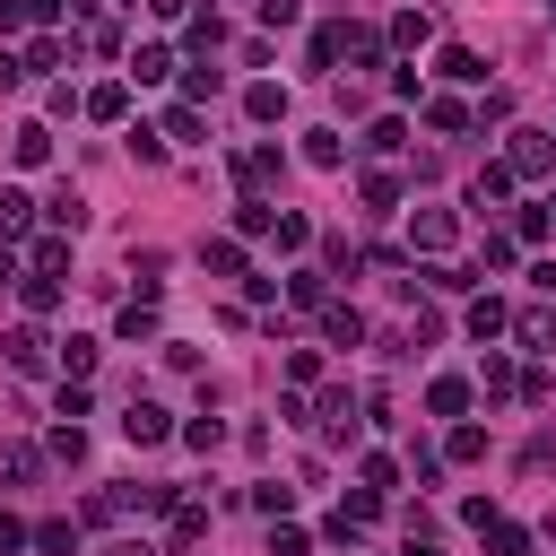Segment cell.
I'll use <instances>...</instances> for the list:
<instances>
[{
  "label": "cell",
  "instance_id": "6da1fadb",
  "mask_svg": "<svg viewBox=\"0 0 556 556\" xmlns=\"http://www.w3.org/2000/svg\"><path fill=\"white\" fill-rule=\"evenodd\" d=\"M313 426H321L330 443H356V434H365V417H356V391H348V382H330V391L313 400Z\"/></svg>",
  "mask_w": 556,
  "mask_h": 556
},
{
  "label": "cell",
  "instance_id": "7a4b0ae2",
  "mask_svg": "<svg viewBox=\"0 0 556 556\" xmlns=\"http://www.w3.org/2000/svg\"><path fill=\"white\" fill-rule=\"evenodd\" d=\"M452 235H460V226H452V208H417V217H408V252H426V261H443V252H452Z\"/></svg>",
  "mask_w": 556,
  "mask_h": 556
},
{
  "label": "cell",
  "instance_id": "3957f363",
  "mask_svg": "<svg viewBox=\"0 0 556 556\" xmlns=\"http://www.w3.org/2000/svg\"><path fill=\"white\" fill-rule=\"evenodd\" d=\"M122 434H130V443H139V452H156V443H165V434H174V417H165V408H156V400H130V408H122Z\"/></svg>",
  "mask_w": 556,
  "mask_h": 556
},
{
  "label": "cell",
  "instance_id": "277c9868",
  "mask_svg": "<svg viewBox=\"0 0 556 556\" xmlns=\"http://www.w3.org/2000/svg\"><path fill=\"white\" fill-rule=\"evenodd\" d=\"M513 174H547L556 165V130H513V156H504Z\"/></svg>",
  "mask_w": 556,
  "mask_h": 556
},
{
  "label": "cell",
  "instance_id": "5b68a950",
  "mask_svg": "<svg viewBox=\"0 0 556 556\" xmlns=\"http://www.w3.org/2000/svg\"><path fill=\"white\" fill-rule=\"evenodd\" d=\"M0 348H9V365H17V374H43V365H52V339H43L35 321H17V330H9Z\"/></svg>",
  "mask_w": 556,
  "mask_h": 556
},
{
  "label": "cell",
  "instance_id": "8992f818",
  "mask_svg": "<svg viewBox=\"0 0 556 556\" xmlns=\"http://www.w3.org/2000/svg\"><path fill=\"white\" fill-rule=\"evenodd\" d=\"M460 330H469L478 348H486V339H504V330H513V313H504V295H478V304L460 313Z\"/></svg>",
  "mask_w": 556,
  "mask_h": 556
},
{
  "label": "cell",
  "instance_id": "52a82bcc",
  "mask_svg": "<svg viewBox=\"0 0 556 556\" xmlns=\"http://www.w3.org/2000/svg\"><path fill=\"white\" fill-rule=\"evenodd\" d=\"M78 113H87V122H122V113H130V78H104L96 96H78Z\"/></svg>",
  "mask_w": 556,
  "mask_h": 556
},
{
  "label": "cell",
  "instance_id": "ba28073f",
  "mask_svg": "<svg viewBox=\"0 0 556 556\" xmlns=\"http://www.w3.org/2000/svg\"><path fill=\"white\" fill-rule=\"evenodd\" d=\"M434 70H443L452 87H478V78H486V61H478L469 43H443V52H434Z\"/></svg>",
  "mask_w": 556,
  "mask_h": 556
},
{
  "label": "cell",
  "instance_id": "9c48e42d",
  "mask_svg": "<svg viewBox=\"0 0 556 556\" xmlns=\"http://www.w3.org/2000/svg\"><path fill=\"white\" fill-rule=\"evenodd\" d=\"M243 113H252V122H287V87H278V78H252V87H243Z\"/></svg>",
  "mask_w": 556,
  "mask_h": 556
},
{
  "label": "cell",
  "instance_id": "30bf717a",
  "mask_svg": "<svg viewBox=\"0 0 556 556\" xmlns=\"http://www.w3.org/2000/svg\"><path fill=\"white\" fill-rule=\"evenodd\" d=\"M200 269H208V278H243V243H235V235H208V243H200Z\"/></svg>",
  "mask_w": 556,
  "mask_h": 556
},
{
  "label": "cell",
  "instance_id": "8fae6325",
  "mask_svg": "<svg viewBox=\"0 0 556 556\" xmlns=\"http://www.w3.org/2000/svg\"><path fill=\"white\" fill-rule=\"evenodd\" d=\"M321 339H330V348H356V339H365V313H356V304H321Z\"/></svg>",
  "mask_w": 556,
  "mask_h": 556
},
{
  "label": "cell",
  "instance_id": "7c38bea8",
  "mask_svg": "<svg viewBox=\"0 0 556 556\" xmlns=\"http://www.w3.org/2000/svg\"><path fill=\"white\" fill-rule=\"evenodd\" d=\"M460 408H469V382L460 374H434L426 382V417H460Z\"/></svg>",
  "mask_w": 556,
  "mask_h": 556
},
{
  "label": "cell",
  "instance_id": "4fadbf2b",
  "mask_svg": "<svg viewBox=\"0 0 556 556\" xmlns=\"http://www.w3.org/2000/svg\"><path fill=\"white\" fill-rule=\"evenodd\" d=\"M391 43H400V52L434 43V9H400V17H391Z\"/></svg>",
  "mask_w": 556,
  "mask_h": 556
},
{
  "label": "cell",
  "instance_id": "5bb4252c",
  "mask_svg": "<svg viewBox=\"0 0 556 556\" xmlns=\"http://www.w3.org/2000/svg\"><path fill=\"white\" fill-rule=\"evenodd\" d=\"M339 61L374 70V61H382V35H374V26H339Z\"/></svg>",
  "mask_w": 556,
  "mask_h": 556
},
{
  "label": "cell",
  "instance_id": "9a60e30c",
  "mask_svg": "<svg viewBox=\"0 0 556 556\" xmlns=\"http://www.w3.org/2000/svg\"><path fill=\"white\" fill-rule=\"evenodd\" d=\"M122 78H139V87H156V78H174V52H165V43H139Z\"/></svg>",
  "mask_w": 556,
  "mask_h": 556
},
{
  "label": "cell",
  "instance_id": "2e32d148",
  "mask_svg": "<svg viewBox=\"0 0 556 556\" xmlns=\"http://www.w3.org/2000/svg\"><path fill=\"white\" fill-rule=\"evenodd\" d=\"M43 217H52V235H78V226H87V200H78V191L61 182V191L43 200Z\"/></svg>",
  "mask_w": 556,
  "mask_h": 556
},
{
  "label": "cell",
  "instance_id": "e0dca14e",
  "mask_svg": "<svg viewBox=\"0 0 556 556\" xmlns=\"http://www.w3.org/2000/svg\"><path fill=\"white\" fill-rule=\"evenodd\" d=\"M287 304H295V313H321V304H330V278H321V269H295V278H287Z\"/></svg>",
  "mask_w": 556,
  "mask_h": 556
},
{
  "label": "cell",
  "instance_id": "ac0fdd59",
  "mask_svg": "<svg viewBox=\"0 0 556 556\" xmlns=\"http://www.w3.org/2000/svg\"><path fill=\"white\" fill-rule=\"evenodd\" d=\"M200 539H208V504L174 495V547H200Z\"/></svg>",
  "mask_w": 556,
  "mask_h": 556
},
{
  "label": "cell",
  "instance_id": "d6986e66",
  "mask_svg": "<svg viewBox=\"0 0 556 556\" xmlns=\"http://www.w3.org/2000/svg\"><path fill=\"white\" fill-rule=\"evenodd\" d=\"M26 226H35V200L26 191H0V243H26Z\"/></svg>",
  "mask_w": 556,
  "mask_h": 556
},
{
  "label": "cell",
  "instance_id": "ffe728a7",
  "mask_svg": "<svg viewBox=\"0 0 556 556\" xmlns=\"http://www.w3.org/2000/svg\"><path fill=\"white\" fill-rule=\"evenodd\" d=\"M400 139H408V122H400V113H382V122H365V139H356V148H365V156H391Z\"/></svg>",
  "mask_w": 556,
  "mask_h": 556
},
{
  "label": "cell",
  "instance_id": "44dd1931",
  "mask_svg": "<svg viewBox=\"0 0 556 556\" xmlns=\"http://www.w3.org/2000/svg\"><path fill=\"white\" fill-rule=\"evenodd\" d=\"M9 148H17V165H43V156H52V122H17Z\"/></svg>",
  "mask_w": 556,
  "mask_h": 556
},
{
  "label": "cell",
  "instance_id": "7402d4cb",
  "mask_svg": "<svg viewBox=\"0 0 556 556\" xmlns=\"http://www.w3.org/2000/svg\"><path fill=\"white\" fill-rule=\"evenodd\" d=\"M304 165H321V174H339V165H348V148H339V130H304Z\"/></svg>",
  "mask_w": 556,
  "mask_h": 556
},
{
  "label": "cell",
  "instance_id": "603a6c76",
  "mask_svg": "<svg viewBox=\"0 0 556 556\" xmlns=\"http://www.w3.org/2000/svg\"><path fill=\"white\" fill-rule=\"evenodd\" d=\"M513 182H521L513 165H478V182H469V200H478V208H495V200H504Z\"/></svg>",
  "mask_w": 556,
  "mask_h": 556
},
{
  "label": "cell",
  "instance_id": "cb8c5ba5",
  "mask_svg": "<svg viewBox=\"0 0 556 556\" xmlns=\"http://www.w3.org/2000/svg\"><path fill=\"white\" fill-rule=\"evenodd\" d=\"M269 226H278V200L243 191V208H235V235H269Z\"/></svg>",
  "mask_w": 556,
  "mask_h": 556
},
{
  "label": "cell",
  "instance_id": "d4e9b609",
  "mask_svg": "<svg viewBox=\"0 0 556 556\" xmlns=\"http://www.w3.org/2000/svg\"><path fill=\"white\" fill-rule=\"evenodd\" d=\"M26 269L61 278V269H70V235H43V243H26Z\"/></svg>",
  "mask_w": 556,
  "mask_h": 556
},
{
  "label": "cell",
  "instance_id": "484cf974",
  "mask_svg": "<svg viewBox=\"0 0 556 556\" xmlns=\"http://www.w3.org/2000/svg\"><path fill=\"white\" fill-rule=\"evenodd\" d=\"M356 269H365V252H356L348 235H330V243H321V278H356Z\"/></svg>",
  "mask_w": 556,
  "mask_h": 556
},
{
  "label": "cell",
  "instance_id": "4316f807",
  "mask_svg": "<svg viewBox=\"0 0 556 556\" xmlns=\"http://www.w3.org/2000/svg\"><path fill=\"white\" fill-rule=\"evenodd\" d=\"M113 330H122V339H156V304H148V295H130V304L113 313Z\"/></svg>",
  "mask_w": 556,
  "mask_h": 556
},
{
  "label": "cell",
  "instance_id": "83f0119b",
  "mask_svg": "<svg viewBox=\"0 0 556 556\" xmlns=\"http://www.w3.org/2000/svg\"><path fill=\"white\" fill-rule=\"evenodd\" d=\"M443 452H452V460H486V426H469V417H452V434H443Z\"/></svg>",
  "mask_w": 556,
  "mask_h": 556
},
{
  "label": "cell",
  "instance_id": "f1b7e54d",
  "mask_svg": "<svg viewBox=\"0 0 556 556\" xmlns=\"http://www.w3.org/2000/svg\"><path fill=\"white\" fill-rule=\"evenodd\" d=\"M35 469H43V452H35V443H0V478H9V486H26Z\"/></svg>",
  "mask_w": 556,
  "mask_h": 556
},
{
  "label": "cell",
  "instance_id": "f546056e",
  "mask_svg": "<svg viewBox=\"0 0 556 556\" xmlns=\"http://www.w3.org/2000/svg\"><path fill=\"white\" fill-rule=\"evenodd\" d=\"M269 235H278V252H304V243H313V217H304V208H278Z\"/></svg>",
  "mask_w": 556,
  "mask_h": 556
},
{
  "label": "cell",
  "instance_id": "4dcf8cb0",
  "mask_svg": "<svg viewBox=\"0 0 556 556\" xmlns=\"http://www.w3.org/2000/svg\"><path fill=\"white\" fill-rule=\"evenodd\" d=\"M513 330H521V348H556V313H547V304H530Z\"/></svg>",
  "mask_w": 556,
  "mask_h": 556
},
{
  "label": "cell",
  "instance_id": "1f68e13d",
  "mask_svg": "<svg viewBox=\"0 0 556 556\" xmlns=\"http://www.w3.org/2000/svg\"><path fill=\"white\" fill-rule=\"evenodd\" d=\"M96 356H104V348H96V339H78V330H70V339H61V365H70V382H87V374H96Z\"/></svg>",
  "mask_w": 556,
  "mask_h": 556
},
{
  "label": "cell",
  "instance_id": "d6a6232c",
  "mask_svg": "<svg viewBox=\"0 0 556 556\" xmlns=\"http://www.w3.org/2000/svg\"><path fill=\"white\" fill-rule=\"evenodd\" d=\"M174 434H182L191 452H217V443H226V417H208V408H200V417H191V426H174Z\"/></svg>",
  "mask_w": 556,
  "mask_h": 556
},
{
  "label": "cell",
  "instance_id": "836d02e7",
  "mask_svg": "<svg viewBox=\"0 0 556 556\" xmlns=\"http://www.w3.org/2000/svg\"><path fill=\"white\" fill-rule=\"evenodd\" d=\"M486 547H495V556H530V530H521V521H504V513H495V521H486Z\"/></svg>",
  "mask_w": 556,
  "mask_h": 556
},
{
  "label": "cell",
  "instance_id": "e575fe53",
  "mask_svg": "<svg viewBox=\"0 0 556 556\" xmlns=\"http://www.w3.org/2000/svg\"><path fill=\"white\" fill-rule=\"evenodd\" d=\"M61 52H70V43H61V35H35V43H26V52H17V61H26V78H35V70H61Z\"/></svg>",
  "mask_w": 556,
  "mask_h": 556
},
{
  "label": "cell",
  "instance_id": "d590c367",
  "mask_svg": "<svg viewBox=\"0 0 556 556\" xmlns=\"http://www.w3.org/2000/svg\"><path fill=\"white\" fill-rule=\"evenodd\" d=\"M426 122H434V130H469V104H460V96H426Z\"/></svg>",
  "mask_w": 556,
  "mask_h": 556
},
{
  "label": "cell",
  "instance_id": "8d00e7d4",
  "mask_svg": "<svg viewBox=\"0 0 556 556\" xmlns=\"http://www.w3.org/2000/svg\"><path fill=\"white\" fill-rule=\"evenodd\" d=\"M426 287H434V295H460V287H478V269H460V261H434V269H426Z\"/></svg>",
  "mask_w": 556,
  "mask_h": 556
},
{
  "label": "cell",
  "instance_id": "74e56055",
  "mask_svg": "<svg viewBox=\"0 0 556 556\" xmlns=\"http://www.w3.org/2000/svg\"><path fill=\"white\" fill-rule=\"evenodd\" d=\"M356 478H365L374 495H391V486H400V460H391V452H365V469H356Z\"/></svg>",
  "mask_w": 556,
  "mask_h": 556
},
{
  "label": "cell",
  "instance_id": "f35d334b",
  "mask_svg": "<svg viewBox=\"0 0 556 556\" xmlns=\"http://www.w3.org/2000/svg\"><path fill=\"white\" fill-rule=\"evenodd\" d=\"M252 504H261L269 521H287V513H295V486H278V478H261V486H252Z\"/></svg>",
  "mask_w": 556,
  "mask_h": 556
},
{
  "label": "cell",
  "instance_id": "ab89813d",
  "mask_svg": "<svg viewBox=\"0 0 556 556\" xmlns=\"http://www.w3.org/2000/svg\"><path fill=\"white\" fill-rule=\"evenodd\" d=\"M217 43H226V26H217V9H200V17H191V52H200V61H208V52H217Z\"/></svg>",
  "mask_w": 556,
  "mask_h": 556
},
{
  "label": "cell",
  "instance_id": "60d3db41",
  "mask_svg": "<svg viewBox=\"0 0 556 556\" xmlns=\"http://www.w3.org/2000/svg\"><path fill=\"white\" fill-rule=\"evenodd\" d=\"M217 87H226V78H217V70H208V61H200V70H182V104H208V96H217Z\"/></svg>",
  "mask_w": 556,
  "mask_h": 556
},
{
  "label": "cell",
  "instance_id": "b9f144b4",
  "mask_svg": "<svg viewBox=\"0 0 556 556\" xmlns=\"http://www.w3.org/2000/svg\"><path fill=\"white\" fill-rule=\"evenodd\" d=\"M356 191H365V208H391V200H400V174H382V165H374Z\"/></svg>",
  "mask_w": 556,
  "mask_h": 556
},
{
  "label": "cell",
  "instance_id": "7bdbcfd3",
  "mask_svg": "<svg viewBox=\"0 0 556 556\" xmlns=\"http://www.w3.org/2000/svg\"><path fill=\"white\" fill-rule=\"evenodd\" d=\"M61 304V278H43V269H26V313H52Z\"/></svg>",
  "mask_w": 556,
  "mask_h": 556
},
{
  "label": "cell",
  "instance_id": "ee69618b",
  "mask_svg": "<svg viewBox=\"0 0 556 556\" xmlns=\"http://www.w3.org/2000/svg\"><path fill=\"white\" fill-rule=\"evenodd\" d=\"M287 382L313 391V382H321V356H313V348H287Z\"/></svg>",
  "mask_w": 556,
  "mask_h": 556
},
{
  "label": "cell",
  "instance_id": "f6af8a7d",
  "mask_svg": "<svg viewBox=\"0 0 556 556\" xmlns=\"http://www.w3.org/2000/svg\"><path fill=\"white\" fill-rule=\"evenodd\" d=\"M35 547H43V556H70L78 530H70V521H35Z\"/></svg>",
  "mask_w": 556,
  "mask_h": 556
},
{
  "label": "cell",
  "instance_id": "bcb514c9",
  "mask_svg": "<svg viewBox=\"0 0 556 556\" xmlns=\"http://www.w3.org/2000/svg\"><path fill=\"white\" fill-rule=\"evenodd\" d=\"M200 130H208L200 104H174V113H165V139H200Z\"/></svg>",
  "mask_w": 556,
  "mask_h": 556
},
{
  "label": "cell",
  "instance_id": "7dc6e473",
  "mask_svg": "<svg viewBox=\"0 0 556 556\" xmlns=\"http://www.w3.org/2000/svg\"><path fill=\"white\" fill-rule=\"evenodd\" d=\"M478 382H486V400H504V391H513V382H521V374H513V365H504V356H486V365H478Z\"/></svg>",
  "mask_w": 556,
  "mask_h": 556
},
{
  "label": "cell",
  "instance_id": "c3c4849f",
  "mask_svg": "<svg viewBox=\"0 0 556 556\" xmlns=\"http://www.w3.org/2000/svg\"><path fill=\"white\" fill-rule=\"evenodd\" d=\"M52 408H61V426H78L96 400H87V382H61V400H52Z\"/></svg>",
  "mask_w": 556,
  "mask_h": 556
},
{
  "label": "cell",
  "instance_id": "681fc988",
  "mask_svg": "<svg viewBox=\"0 0 556 556\" xmlns=\"http://www.w3.org/2000/svg\"><path fill=\"white\" fill-rule=\"evenodd\" d=\"M52 460H87V434L78 426H52Z\"/></svg>",
  "mask_w": 556,
  "mask_h": 556
},
{
  "label": "cell",
  "instance_id": "f907efd6",
  "mask_svg": "<svg viewBox=\"0 0 556 556\" xmlns=\"http://www.w3.org/2000/svg\"><path fill=\"white\" fill-rule=\"evenodd\" d=\"M408 469H417V486H434V469H443V452H434V443H408Z\"/></svg>",
  "mask_w": 556,
  "mask_h": 556
},
{
  "label": "cell",
  "instance_id": "816d5d0a",
  "mask_svg": "<svg viewBox=\"0 0 556 556\" xmlns=\"http://www.w3.org/2000/svg\"><path fill=\"white\" fill-rule=\"evenodd\" d=\"M17 547H35V530H26L17 513H0V556H17Z\"/></svg>",
  "mask_w": 556,
  "mask_h": 556
},
{
  "label": "cell",
  "instance_id": "f5cc1de1",
  "mask_svg": "<svg viewBox=\"0 0 556 556\" xmlns=\"http://www.w3.org/2000/svg\"><path fill=\"white\" fill-rule=\"evenodd\" d=\"M295 17H304L295 0H261V26H295Z\"/></svg>",
  "mask_w": 556,
  "mask_h": 556
},
{
  "label": "cell",
  "instance_id": "db71d44e",
  "mask_svg": "<svg viewBox=\"0 0 556 556\" xmlns=\"http://www.w3.org/2000/svg\"><path fill=\"white\" fill-rule=\"evenodd\" d=\"M269 556H304V530H287V521H278V539H269Z\"/></svg>",
  "mask_w": 556,
  "mask_h": 556
},
{
  "label": "cell",
  "instance_id": "11a10c76",
  "mask_svg": "<svg viewBox=\"0 0 556 556\" xmlns=\"http://www.w3.org/2000/svg\"><path fill=\"white\" fill-rule=\"evenodd\" d=\"M17 9H26V26H52L61 17V0H17Z\"/></svg>",
  "mask_w": 556,
  "mask_h": 556
},
{
  "label": "cell",
  "instance_id": "9f6ffc18",
  "mask_svg": "<svg viewBox=\"0 0 556 556\" xmlns=\"http://www.w3.org/2000/svg\"><path fill=\"white\" fill-rule=\"evenodd\" d=\"M17 26H26V9H17V0H0V35H17Z\"/></svg>",
  "mask_w": 556,
  "mask_h": 556
},
{
  "label": "cell",
  "instance_id": "6f0895ef",
  "mask_svg": "<svg viewBox=\"0 0 556 556\" xmlns=\"http://www.w3.org/2000/svg\"><path fill=\"white\" fill-rule=\"evenodd\" d=\"M104 556H156V547H148V539H113Z\"/></svg>",
  "mask_w": 556,
  "mask_h": 556
},
{
  "label": "cell",
  "instance_id": "680465c9",
  "mask_svg": "<svg viewBox=\"0 0 556 556\" xmlns=\"http://www.w3.org/2000/svg\"><path fill=\"white\" fill-rule=\"evenodd\" d=\"M148 9H156V17H191V0H148Z\"/></svg>",
  "mask_w": 556,
  "mask_h": 556
},
{
  "label": "cell",
  "instance_id": "91938a15",
  "mask_svg": "<svg viewBox=\"0 0 556 556\" xmlns=\"http://www.w3.org/2000/svg\"><path fill=\"white\" fill-rule=\"evenodd\" d=\"M0 278H9V243H0Z\"/></svg>",
  "mask_w": 556,
  "mask_h": 556
}]
</instances>
